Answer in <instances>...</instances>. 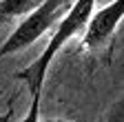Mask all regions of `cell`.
Returning <instances> with one entry per match:
<instances>
[{
    "label": "cell",
    "mask_w": 124,
    "mask_h": 122,
    "mask_svg": "<svg viewBox=\"0 0 124 122\" xmlns=\"http://www.w3.org/2000/svg\"><path fill=\"white\" fill-rule=\"evenodd\" d=\"M95 9V0H71L69 9L62 13V18L55 22L53 33L46 42V47L42 49V53L33 60L31 65H27L24 69H20L16 73V80H22L29 87L31 98L42 96V87L46 80V71H49V65L53 62V58L62 51V47L73 40L78 33L84 31L89 16Z\"/></svg>",
    "instance_id": "1"
},
{
    "label": "cell",
    "mask_w": 124,
    "mask_h": 122,
    "mask_svg": "<svg viewBox=\"0 0 124 122\" xmlns=\"http://www.w3.org/2000/svg\"><path fill=\"white\" fill-rule=\"evenodd\" d=\"M71 5V0H42V2L31 9L29 13L20 18V22L16 24V29L7 36V40L0 44V60L5 56L20 53L29 49L31 44H36L46 31H51L55 22L62 18Z\"/></svg>",
    "instance_id": "2"
},
{
    "label": "cell",
    "mask_w": 124,
    "mask_h": 122,
    "mask_svg": "<svg viewBox=\"0 0 124 122\" xmlns=\"http://www.w3.org/2000/svg\"><path fill=\"white\" fill-rule=\"evenodd\" d=\"M124 18V0H111L108 5L93 9V13L86 20V27L82 31V51H102L111 38L115 36L117 27Z\"/></svg>",
    "instance_id": "3"
},
{
    "label": "cell",
    "mask_w": 124,
    "mask_h": 122,
    "mask_svg": "<svg viewBox=\"0 0 124 122\" xmlns=\"http://www.w3.org/2000/svg\"><path fill=\"white\" fill-rule=\"evenodd\" d=\"M42 0H0V16L7 22H13L16 18H22L24 13L36 9Z\"/></svg>",
    "instance_id": "4"
},
{
    "label": "cell",
    "mask_w": 124,
    "mask_h": 122,
    "mask_svg": "<svg viewBox=\"0 0 124 122\" xmlns=\"http://www.w3.org/2000/svg\"><path fill=\"white\" fill-rule=\"evenodd\" d=\"M40 98H42V96L31 98V106H29L27 115H24L20 122H38V120H40Z\"/></svg>",
    "instance_id": "5"
},
{
    "label": "cell",
    "mask_w": 124,
    "mask_h": 122,
    "mask_svg": "<svg viewBox=\"0 0 124 122\" xmlns=\"http://www.w3.org/2000/svg\"><path fill=\"white\" fill-rule=\"evenodd\" d=\"M13 109H16V100H9L7 111L0 115V122H11V120H13Z\"/></svg>",
    "instance_id": "6"
},
{
    "label": "cell",
    "mask_w": 124,
    "mask_h": 122,
    "mask_svg": "<svg viewBox=\"0 0 124 122\" xmlns=\"http://www.w3.org/2000/svg\"><path fill=\"white\" fill-rule=\"evenodd\" d=\"M38 122H71V120H64V118H46V120H38Z\"/></svg>",
    "instance_id": "7"
},
{
    "label": "cell",
    "mask_w": 124,
    "mask_h": 122,
    "mask_svg": "<svg viewBox=\"0 0 124 122\" xmlns=\"http://www.w3.org/2000/svg\"><path fill=\"white\" fill-rule=\"evenodd\" d=\"M7 24H9V22H7V20H5L2 16H0V27H7Z\"/></svg>",
    "instance_id": "8"
}]
</instances>
